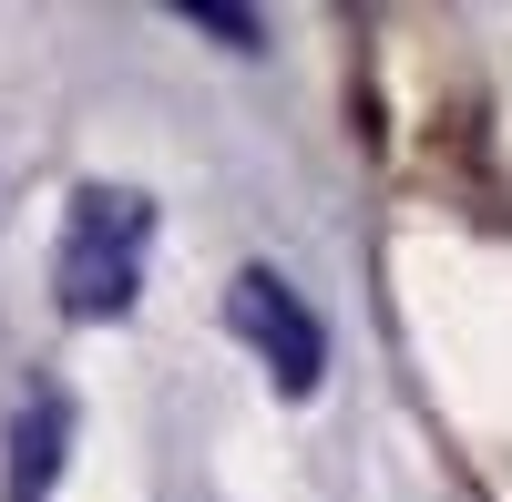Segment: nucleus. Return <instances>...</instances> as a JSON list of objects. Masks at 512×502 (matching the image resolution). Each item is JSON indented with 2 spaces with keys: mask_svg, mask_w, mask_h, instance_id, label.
<instances>
[{
  "mask_svg": "<svg viewBox=\"0 0 512 502\" xmlns=\"http://www.w3.org/2000/svg\"><path fill=\"white\" fill-rule=\"evenodd\" d=\"M144 246H154V205L144 195L82 185L72 195V226H62V257H52L62 318H123L144 298Z\"/></svg>",
  "mask_w": 512,
  "mask_h": 502,
  "instance_id": "1",
  "label": "nucleus"
},
{
  "mask_svg": "<svg viewBox=\"0 0 512 502\" xmlns=\"http://www.w3.org/2000/svg\"><path fill=\"white\" fill-rule=\"evenodd\" d=\"M226 328L267 359V380L287 390V400H308L318 390V369H328V328L308 318V298L277 277V267H236V287H226Z\"/></svg>",
  "mask_w": 512,
  "mask_h": 502,
  "instance_id": "2",
  "label": "nucleus"
},
{
  "mask_svg": "<svg viewBox=\"0 0 512 502\" xmlns=\"http://www.w3.org/2000/svg\"><path fill=\"white\" fill-rule=\"evenodd\" d=\"M62 451H72V400L62 390H31L21 421H11V482H0V502H52Z\"/></svg>",
  "mask_w": 512,
  "mask_h": 502,
  "instance_id": "3",
  "label": "nucleus"
},
{
  "mask_svg": "<svg viewBox=\"0 0 512 502\" xmlns=\"http://www.w3.org/2000/svg\"><path fill=\"white\" fill-rule=\"evenodd\" d=\"M175 21L216 31L226 52H267V21H256V11H236V0H175Z\"/></svg>",
  "mask_w": 512,
  "mask_h": 502,
  "instance_id": "4",
  "label": "nucleus"
}]
</instances>
